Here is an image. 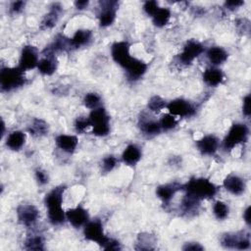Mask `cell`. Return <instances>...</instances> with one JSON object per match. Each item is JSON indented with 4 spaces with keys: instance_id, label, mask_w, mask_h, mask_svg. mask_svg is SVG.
<instances>
[{
    "instance_id": "d6a6232c",
    "label": "cell",
    "mask_w": 251,
    "mask_h": 251,
    "mask_svg": "<svg viewBox=\"0 0 251 251\" xmlns=\"http://www.w3.org/2000/svg\"><path fill=\"white\" fill-rule=\"evenodd\" d=\"M167 104L165 102V100L163 98H161L158 95H155L153 97H151L148 101V109L152 112L158 113L161 110H163L164 108H166Z\"/></svg>"
},
{
    "instance_id": "60d3db41",
    "label": "cell",
    "mask_w": 251,
    "mask_h": 251,
    "mask_svg": "<svg viewBox=\"0 0 251 251\" xmlns=\"http://www.w3.org/2000/svg\"><path fill=\"white\" fill-rule=\"evenodd\" d=\"M25 7V3L23 1H17V2H14L12 5H11V12L14 13V14H17V13H20Z\"/></svg>"
},
{
    "instance_id": "3957f363",
    "label": "cell",
    "mask_w": 251,
    "mask_h": 251,
    "mask_svg": "<svg viewBox=\"0 0 251 251\" xmlns=\"http://www.w3.org/2000/svg\"><path fill=\"white\" fill-rule=\"evenodd\" d=\"M24 71L17 68H3L0 72V85L4 91H11L25 84Z\"/></svg>"
},
{
    "instance_id": "4dcf8cb0",
    "label": "cell",
    "mask_w": 251,
    "mask_h": 251,
    "mask_svg": "<svg viewBox=\"0 0 251 251\" xmlns=\"http://www.w3.org/2000/svg\"><path fill=\"white\" fill-rule=\"evenodd\" d=\"M60 12V8H52L51 11L45 16V18L42 21V25L44 28H51L53 27L57 21H58V15Z\"/></svg>"
},
{
    "instance_id": "f546056e",
    "label": "cell",
    "mask_w": 251,
    "mask_h": 251,
    "mask_svg": "<svg viewBox=\"0 0 251 251\" xmlns=\"http://www.w3.org/2000/svg\"><path fill=\"white\" fill-rule=\"evenodd\" d=\"M213 213L218 220H225L228 216V206L223 201H216L213 206Z\"/></svg>"
},
{
    "instance_id": "d6986e66",
    "label": "cell",
    "mask_w": 251,
    "mask_h": 251,
    "mask_svg": "<svg viewBox=\"0 0 251 251\" xmlns=\"http://www.w3.org/2000/svg\"><path fill=\"white\" fill-rule=\"evenodd\" d=\"M126 71V75H127L128 78L135 80V79L140 78L146 73L147 65L144 62H142L141 60L134 58L133 62L129 65V67Z\"/></svg>"
},
{
    "instance_id": "74e56055",
    "label": "cell",
    "mask_w": 251,
    "mask_h": 251,
    "mask_svg": "<svg viewBox=\"0 0 251 251\" xmlns=\"http://www.w3.org/2000/svg\"><path fill=\"white\" fill-rule=\"evenodd\" d=\"M101 247L105 250H119V249H121L120 243L117 240H115L113 238H109V237H107V239L105 240V242L102 244Z\"/></svg>"
},
{
    "instance_id": "8d00e7d4",
    "label": "cell",
    "mask_w": 251,
    "mask_h": 251,
    "mask_svg": "<svg viewBox=\"0 0 251 251\" xmlns=\"http://www.w3.org/2000/svg\"><path fill=\"white\" fill-rule=\"evenodd\" d=\"M90 126L88 118H77L75 123V128L76 132H83Z\"/></svg>"
},
{
    "instance_id": "277c9868",
    "label": "cell",
    "mask_w": 251,
    "mask_h": 251,
    "mask_svg": "<svg viewBox=\"0 0 251 251\" xmlns=\"http://www.w3.org/2000/svg\"><path fill=\"white\" fill-rule=\"evenodd\" d=\"M88 121L92 126L93 134L97 136H105L110 131V117L106 110L102 107H98L91 110Z\"/></svg>"
},
{
    "instance_id": "cb8c5ba5",
    "label": "cell",
    "mask_w": 251,
    "mask_h": 251,
    "mask_svg": "<svg viewBox=\"0 0 251 251\" xmlns=\"http://www.w3.org/2000/svg\"><path fill=\"white\" fill-rule=\"evenodd\" d=\"M139 127L144 134L155 135L161 131V126L158 121L149 118H141L139 123Z\"/></svg>"
},
{
    "instance_id": "9c48e42d",
    "label": "cell",
    "mask_w": 251,
    "mask_h": 251,
    "mask_svg": "<svg viewBox=\"0 0 251 251\" xmlns=\"http://www.w3.org/2000/svg\"><path fill=\"white\" fill-rule=\"evenodd\" d=\"M222 245L226 248H234L239 250L248 249L250 246L249 236L241 233H226L221 239Z\"/></svg>"
},
{
    "instance_id": "f1b7e54d",
    "label": "cell",
    "mask_w": 251,
    "mask_h": 251,
    "mask_svg": "<svg viewBox=\"0 0 251 251\" xmlns=\"http://www.w3.org/2000/svg\"><path fill=\"white\" fill-rule=\"evenodd\" d=\"M25 246L28 250H43L44 240L40 235H31L25 240Z\"/></svg>"
},
{
    "instance_id": "5bb4252c",
    "label": "cell",
    "mask_w": 251,
    "mask_h": 251,
    "mask_svg": "<svg viewBox=\"0 0 251 251\" xmlns=\"http://www.w3.org/2000/svg\"><path fill=\"white\" fill-rule=\"evenodd\" d=\"M198 150L204 155H213L219 147V139L212 134H208L198 139L196 142Z\"/></svg>"
},
{
    "instance_id": "ee69618b",
    "label": "cell",
    "mask_w": 251,
    "mask_h": 251,
    "mask_svg": "<svg viewBox=\"0 0 251 251\" xmlns=\"http://www.w3.org/2000/svg\"><path fill=\"white\" fill-rule=\"evenodd\" d=\"M243 218H244V221L246 222V224L249 226L250 225V207L248 206L246 208V210L244 211L243 213Z\"/></svg>"
},
{
    "instance_id": "6da1fadb",
    "label": "cell",
    "mask_w": 251,
    "mask_h": 251,
    "mask_svg": "<svg viewBox=\"0 0 251 251\" xmlns=\"http://www.w3.org/2000/svg\"><path fill=\"white\" fill-rule=\"evenodd\" d=\"M64 191V186H57L45 196L44 202L47 208L48 218L53 225H60L66 220V212H64L62 207Z\"/></svg>"
},
{
    "instance_id": "7a4b0ae2",
    "label": "cell",
    "mask_w": 251,
    "mask_h": 251,
    "mask_svg": "<svg viewBox=\"0 0 251 251\" xmlns=\"http://www.w3.org/2000/svg\"><path fill=\"white\" fill-rule=\"evenodd\" d=\"M183 188L186 191V195L198 201L205 198H211L217 192V188L214 183L211 182L209 179L203 177L190 179L183 186Z\"/></svg>"
},
{
    "instance_id": "ffe728a7",
    "label": "cell",
    "mask_w": 251,
    "mask_h": 251,
    "mask_svg": "<svg viewBox=\"0 0 251 251\" xmlns=\"http://www.w3.org/2000/svg\"><path fill=\"white\" fill-rule=\"evenodd\" d=\"M141 158V151L135 144H130L126 146L122 154V159L124 163L133 166L135 165Z\"/></svg>"
},
{
    "instance_id": "603a6c76",
    "label": "cell",
    "mask_w": 251,
    "mask_h": 251,
    "mask_svg": "<svg viewBox=\"0 0 251 251\" xmlns=\"http://www.w3.org/2000/svg\"><path fill=\"white\" fill-rule=\"evenodd\" d=\"M91 37H92V33L88 29L76 30L75 32V34L73 35V37L69 40L70 46L75 47V48H78V47L84 46V45H86L90 41Z\"/></svg>"
},
{
    "instance_id": "52a82bcc",
    "label": "cell",
    "mask_w": 251,
    "mask_h": 251,
    "mask_svg": "<svg viewBox=\"0 0 251 251\" xmlns=\"http://www.w3.org/2000/svg\"><path fill=\"white\" fill-rule=\"evenodd\" d=\"M83 234H84L85 239L95 242V243L99 244L100 246H102V244L107 239V236L104 233L103 225L100 220L88 221L84 225Z\"/></svg>"
},
{
    "instance_id": "1f68e13d",
    "label": "cell",
    "mask_w": 251,
    "mask_h": 251,
    "mask_svg": "<svg viewBox=\"0 0 251 251\" xmlns=\"http://www.w3.org/2000/svg\"><path fill=\"white\" fill-rule=\"evenodd\" d=\"M100 101L101 98L97 93L94 92H89L87 93L84 98H83V104L86 108L90 109V110H94L98 107H100Z\"/></svg>"
},
{
    "instance_id": "f6af8a7d",
    "label": "cell",
    "mask_w": 251,
    "mask_h": 251,
    "mask_svg": "<svg viewBox=\"0 0 251 251\" xmlns=\"http://www.w3.org/2000/svg\"><path fill=\"white\" fill-rule=\"evenodd\" d=\"M75 5L76 9L81 10V9H84V8L87 7L88 1H85V0H84V1H76V2L75 3Z\"/></svg>"
},
{
    "instance_id": "484cf974",
    "label": "cell",
    "mask_w": 251,
    "mask_h": 251,
    "mask_svg": "<svg viewBox=\"0 0 251 251\" xmlns=\"http://www.w3.org/2000/svg\"><path fill=\"white\" fill-rule=\"evenodd\" d=\"M25 142V134L23 131H12L6 139V145L12 150H20Z\"/></svg>"
},
{
    "instance_id": "4316f807",
    "label": "cell",
    "mask_w": 251,
    "mask_h": 251,
    "mask_svg": "<svg viewBox=\"0 0 251 251\" xmlns=\"http://www.w3.org/2000/svg\"><path fill=\"white\" fill-rule=\"evenodd\" d=\"M30 134L34 136H41L48 131V125L41 119H34L28 127Z\"/></svg>"
},
{
    "instance_id": "ba28073f",
    "label": "cell",
    "mask_w": 251,
    "mask_h": 251,
    "mask_svg": "<svg viewBox=\"0 0 251 251\" xmlns=\"http://www.w3.org/2000/svg\"><path fill=\"white\" fill-rule=\"evenodd\" d=\"M38 61V52L36 48L31 45H26L22 49L18 67L24 72L28 71L37 67Z\"/></svg>"
},
{
    "instance_id": "f35d334b",
    "label": "cell",
    "mask_w": 251,
    "mask_h": 251,
    "mask_svg": "<svg viewBox=\"0 0 251 251\" xmlns=\"http://www.w3.org/2000/svg\"><path fill=\"white\" fill-rule=\"evenodd\" d=\"M35 177L36 180L38 181L39 184H45L48 182V176L45 172L41 171V170H37L35 172Z\"/></svg>"
},
{
    "instance_id": "5b68a950",
    "label": "cell",
    "mask_w": 251,
    "mask_h": 251,
    "mask_svg": "<svg viewBox=\"0 0 251 251\" xmlns=\"http://www.w3.org/2000/svg\"><path fill=\"white\" fill-rule=\"evenodd\" d=\"M249 129L243 124H234L229 128L226 136L224 139V148L230 150L237 144L247 140Z\"/></svg>"
},
{
    "instance_id": "2e32d148",
    "label": "cell",
    "mask_w": 251,
    "mask_h": 251,
    "mask_svg": "<svg viewBox=\"0 0 251 251\" xmlns=\"http://www.w3.org/2000/svg\"><path fill=\"white\" fill-rule=\"evenodd\" d=\"M224 187L233 195H240L245 190V183L236 175H228L224 179Z\"/></svg>"
},
{
    "instance_id": "836d02e7",
    "label": "cell",
    "mask_w": 251,
    "mask_h": 251,
    "mask_svg": "<svg viewBox=\"0 0 251 251\" xmlns=\"http://www.w3.org/2000/svg\"><path fill=\"white\" fill-rule=\"evenodd\" d=\"M159 124H160L162 129L170 130V129L174 128L177 125V121H176L175 116H173L170 113H168V114H165L161 118V120L159 121Z\"/></svg>"
},
{
    "instance_id": "83f0119b",
    "label": "cell",
    "mask_w": 251,
    "mask_h": 251,
    "mask_svg": "<svg viewBox=\"0 0 251 251\" xmlns=\"http://www.w3.org/2000/svg\"><path fill=\"white\" fill-rule=\"evenodd\" d=\"M153 18V24L158 26L162 27L168 24L171 18V12L168 8H159V10L155 13Z\"/></svg>"
},
{
    "instance_id": "8fae6325",
    "label": "cell",
    "mask_w": 251,
    "mask_h": 251,
    "mask_svg": "<svg viewBox=\"0 0 251 251\" xmlns=\"http://www.w3.org/2000/svg\"><path fill=\"white\" fill-rule=\"evenodd\" d=\"M166 108L169 113L175 117H190L195 113L194 107L184 99H175L169 102Z\"/></svg>"
},
{
    "instance_id": "30bf717a",
    "label": "cell",
    "mask_w": 251,
    "mask_h": 251,
    "mask_svg": "<svg viewBox=\"0 0 251 251\" xmlns=\"http://www.w3.org/2000/svg\"><path fill=\"white\" fill-rule=\"evenodd\" d=\"M204 51V46L196 41V40H189L183 46L181 53L179 54V60L183 64H191L194 59L200 56Z\"/></svg>"
},
{
    "instance_id": "d4e9b609",
    "label": "cell",
    "mask_w": 251,
    "mask_h": 251,
    "mask_svg": "<svg viewBox=\"0 0 251 251\" xmlns=\"http://www.w3.org/2000/svg\"><path fill=\"white\" fill-rule=\"evenodd\" d=\"M180 187H181V185H179L178 183H176V182L164 184L157 188L156 193H157L158 197L161 198L164 202H169L172 199V197L176 194V192L180 189Z\"/></svg>"
},
{
    "instance_id": "7c38bea8",
    "label": "cell",
    "mask_w": 251,
    "mask_h": 251,
    "mask_svg": "<svg viewBox=\"0 0 251 251\" xmlns=\"http://www.w3.org/2000/svg\"><path fill=\"white\" fill-rule=\"evenodd\" d=\"M18 220L25 226H32L39 217V212L34 205L23 204L17 209Z\"/></svg>"
},
{
    "instance_id": "7bdbcfd3",
    "label": "cell",
    "mask_w": 251,
    "mask_h": 251,
    "mask_svg": "<svg viewBox=\"0 0 251 251\" xmlns=\"http://www.w3.org/2000/svg\"><path fill=\"white\" fill-rule=\"evenodd\" d=\"M243 5V2L242 1H238V0H233V1H226V6L228 10H234L236 8H238L239 6Z\"/></svg>"
},
{
    "instance_id": "9a60e30c",
    "label": "cell",
    "mask_w": 251,
    "mask_h": 251,
    "mask_svg": "<svg viewBox=\"0 0 251 251\" xmlns=\"http://www.w3.org/2000/svg\"><path fill=\"white\" fill-rule=\"evenodd\" d=\"M104 6L101 9V13L99 15V24L101 26H109L111 25L116 18V5L117 2H104Z\"/></svg>"
},
{
    "instance_id": "7402d4cb",
    "label": "cell",
    "mask_w": 251,
    "mask_h": 251,
    "mask_svg": "<svg viewBox=\"0 0 251 251\" xmlns=\"http://www.w3.org/2000/svg\"><path fill=\"white\" fill-rule=\"evenodd\" d=\"M227 52L220 47V46H214L209 48V50L207 51V58L210 61L211 64L217 66V65H221L224 62L226 61L227 59Z\"/></svg>"
},
{
    "instance_id": "4fadbf2b",
    "label": "cell",
    "mask_w": 251,
    "mask_h": 251,
    "mask_svg": "<svg viewBox=\"0 0 251 251\" xmlns=\"http://www.w3.org/2000/svg\"><path fill=\"white\" fill-rule=\"evenodd\" d=\"M66 219L74 227H80L88 222V213L80 206L72 208L66 212Z\"/></svg>"
},
{
    "instance_id": "44dd1931",
    "label": "cell",
    "mask_w": 251,
    "mask_h": 251,
    "mask_svg": "<svg viewBox=\"0 0 251 251\" xmlns=\"http://www.w3.org/2000/svg\"><path fill=\"white\" fill-rule=\"evenodd\" d=\"M53 54L47 53L43 58L38 61L37 69L40 74L44 75H52L56 70V62L55 58L52 56Z\"/></svg>"
},
{
    "instance_id": "d590c367",
    "label": "cell",
    "mask_w": 251,
    "mask_h": 251,
    "mask_svg": "<svg viewBox=\"0 0 251 251\" xmlns=\"http://www.w3.org/2000/svg\"><path fill=\"white\" fill-rule=\"evenodd\" d=\"M143 10L148 16L153 17L155 15V13L159 10L158 2H156V1H146L143 5Z\"/></svg>"
},
{
    "instance_id": "e575fe53",
    "label": "cell",
    "mask_w": 251,
    "mask_h": 251,
    "mask_svg": "<svg viewBox=\"0 0 251 251\" xmlns=\"http://www.w3.org/2000/svg\"><path fill=\"white\" fill-rule=\"evenodd\" d=\"M117 159L114 156H108L106 158L103 159L102 161V170L105 173H109L111 172L117 165Z\"/></svg>"
},
{
    "instance_id": "b9f144b4",
    "label": "cell",
    "mask_w": 251,
    "mask_h": 251,
    "mask_svg": "<svg viewBox=\"0 0 251 251\" xmlns=\"http://www.w3.org/2000/svg\"><path fill=\"white\" fill-rule=\"evenodd\" d=\"M182 249L183 250H194V251H196V250H203L204 248H203V246H201L197 242H187V243H185V245L183 246Z\"/></svg>"
},
{
    "instance_id": "ab89813d",
    "label": "cell",
    "mask_w": 251,
    "mask_h": 251,
    "mask_svg": "<svg viewBox=\"0 0 251 251\" xmlns=\"http://www.w3.org/2000/svg\"><path fill=\"white\" fill-rule=\"evenodd\" d=\"M250 95H246L243 99V106H242V111H243V114L246 116V117H249L250 116Z\"/></svg>"
},
{
    "instance_id": "ac0fdd59",
    "label": "cell",
    "mask_w": 251,
    "mask_h": 251,
    "mask_svg": "<svg viewBox=\"0 0 251 251\" xmlns=\"http://www.w3.org/2000/svg\"><path fill=\"white\" fill-rule=\"evenodd\" d=\"M223 79H224V74L218 68H215V67L208 68L203 73V80L209 86H217L220 83H222Z\"/></svg>"
},
{
    "instance_id": "e0dca14e",
    "label": "cell",
    "mask_w": 251,
    "mask_h": 251,
    "mask_svg": "<svg viewBox=\"0 0 251 251\" xmlns=\"http://www.w3.org/2000/svg\"><path fill=\"white\" fill-rule=\"evenodd\" d=\"M78 143V139L75 135H70V134H60L56 137V144L57 146L67 152V153H73Z\"/></svg>"
},
{
    "instance_id": "8992f818",
    "label": "cell",
    "mask_w": 251,
    "mask_h": 251,
    "mask_svg": "<svg viewBox=\"0 0 251 251\" xmlns=\"http://www.w3.org/2000/svg\"><path fill=\"white\" fill-rule=\"evenodd\" d=\"M111 54L113 60L125 70H126L134 60V57L130 56L129 44L126 41L115 42L112 45Z\"/></svg>"
}]
</instances>
